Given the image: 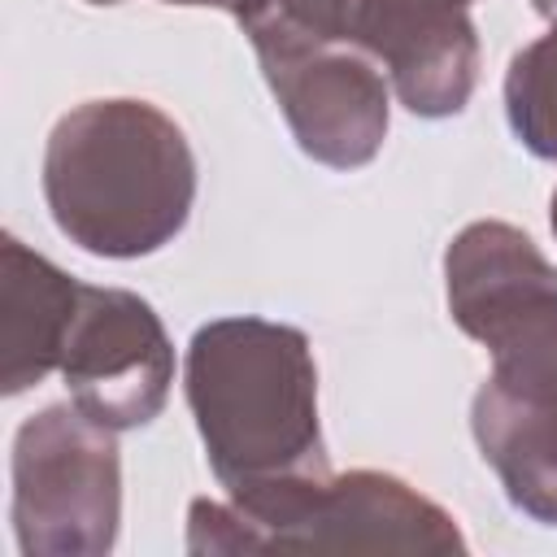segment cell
Here are the masks:
<instances>
[{
    "label": "cell",
    "instance_id": "cell-1",
    "mask_svg": "<svg viewBox=\"0 0 557 557\" xmlns=\"http://www.w3.org/2000/svg\"><path fill=\"white\" fill-rule=\"evenodd\" d=\"M187 405L226 500L252 505L331 474L309 335L270 318L205 322L183 361Z\"/></svg>",
    "mask_w": 557,
    "mask_h": 557
},
{
    "label": "cell",
    "instance_id": "cell-2",
    "mask_svg": "<svg viewBox=\"0 0 557 557\" xmlns=\"http://www.w3.org/2000/svg\"><path fill=\"white\" fill-rule=\"evenodd\" d=\"M44 200L70 244L91 257L135 261L187 226L196 152L152 100H83L48 131Z\"/></svg>",
    "mask_w": 557,
    "mask_h": 557
},
{
    "label": "cell",
    "instance_id": "cell-3",
    "mask_svg": "<svg viewBox=\"0 0 557 557\" xmlns=\"http://www.w3.org/2000/svg\"><path fill=\"white\" fill-rule=\"evenodd\" d=\"M466 553L457 518L387 470L322 474L252 505L191 500L187 553Z\"/></svg>",
    "mask_w": 557,
    "mask_h": 557
},
{
    "label": "cell",
    "instance_id": "cell-4",
    "mask_svg": "<svg viewBox=\"0 0 557 557\" xmlns=\"http://www.w3.org/2000/svg\"><path fill=\"white\" fill-rule=\"evenodd\" d=\"M9 518L22 557H104L122 527L117 431L74 400L30 413L13 435Z\"/></svg>",
    "mask_w": 557,
    "mask_h": 557
},
{
    "label": "cell",
    "instance_id": "cell-5",
    "mask_svg": "<svg viewBox=\"0 0 557 557\" xmlns=\"http://www.w3.org/2000/svg\"><path fill=\"white\" fill-rule=\"evenodd\" d=\"M470 431L509 505L557 527V313L492 352V374L470 400Z\"/></svg>",
    "mask_w": 557,
    "mask_h": 557
},
{
    "label": "cell",
    "instance_id": "cell-6",
    "mask_svg": "<svg viewBox=\"0 0 557 557\" xmlns=\"http://www.w3.org/2000/svg\"><path fill=\"white\" fill-rule=\"evenodd\" d=\"M61 379L87 418L109 431H135L170 400L174 344L144 296L83 283L61 352Z\"/></svg>",
    "mask_w": 557,
    "mask_h": 557
},
{
    "label": "cell",
    "instance_id": "cell-7",
    "mask_svg": "<svg viewBox=\"0 0 557 557\" xmlns=\"http://www.w3.org/2000/svg\"><path fill=\"white\" fill-rule=\"evenodd\" d=\"M261 74L305 157L331 170H357L379 157L392 122V83L361 44H326L270 61Z\"/></svg>",
    "mask_w": 557,
    "mask_h": 557
},
{
    "label": "cell",
    "instance_id": "cell-8",
    "mask_svg": "<svg viewBox=\"0 0 557 557\" xmlns=\"http://www.w3.org/2000/svg\"><path fill=\"white\" fill-rule=\"evenodd\" d=\"M479 0H352V35L418 117H453L479 87Z\"/></svg>",
    "mask_w": 557,
    "mask_h": 557
},
{
    "label": "cell",
    "instance_id": "cell-9",
    "mask_svg": "<svg viewBox=\"0 0 557 557\" xmlns=\"http://www.w3.org/2000/svg\"><path fill=\"white\" fill-rule=\"evenodd\" d=\"M444 296L453 322L500 352L557 313V265L527 231L483 218L444 248Z\"/></svg>",
    "mask_w": 557,
    "mask_h": 557
},
{
    "label": "cell",
    "instance_id": "cell-10",
    "mask_svg": "<svg viewBox=\"0 0 557 557\" xmlns=\"http://www.w3.org/2000/svg\"><path fill=\"white\" fill-rule=\"evenodd\" d=\"M83 283L26 248L17 235L0 239V392L22 396L61 370L65 335Z\"/></svg>",
    "mask_w": 557,
    "mask_h": 557
},
{
    "label": "cell",
    "instance_id": "cell-11",
    "mask_svg": "<svg viewBox=\"0 0 557 557\" xmlns=\"http://www.w3.org/2000/svg\"><path fill=\"white\" fill-rule=\"evenodd\" d=\"M261 65L326 44H357L352 0H226Z\"/></svg>",
    "mask_w": 557,
    "mask_h": 557
},
{
    "label": "cell",
    "instance_id": "cell-12",
    "mask_svg": "<svg viewBox=\"0 0 557 557\" xmlns=\"http://www.w3.org/2000/svg\"><path fill=\"white\" fill-rule=\"evenodd\" d=\"M505 117L527 152L557 161V17H548V30L540 39L509 57Z\"/></svg>",
    "mask_w": 557,
    "mask_h": 557
},
{
    "label": "cell",
    "instance_id": "cell-13",
    "mask_svg": "<svg viewBox=\"0 0 557 557\" xmlns=\"http://www.w3.org/2000/svg\"><path fill=\"white\" fill-rule=\"evenodd\" d=\"M87 4H122V0H87ZM161 4H218V0H161Z\"/></svg>",
    "mask_w": 557,
    "mask_h": 557
},
{
    "label": "cell",
    "instance_id": "cell-14",
    "mask_svg": "<svg viewBox=\"0 0 557 557\" xmlns=\"http://www.w3.org/2000/svg\"><path fill=\"white\" fill-rule=\"evenodd\" d=\"M540 17H557V0H531Z\"/></svg>",
    "mask_w": 557,
    "mask_h": 557
},
{
    "label": "cell",
    "instance_id": "cell-15",
    "mask_svg": "<svg viewBox=\"0 0 557 557\" xmlns=\"http://www.w3.org/2000/svg\"><path fill=\"white\" fill-rule=\"evenodd\" d=\"M548 222H553V235H557V191H553V200H548Z\"/></svg>",
    "mask_w": 557,
    "mask_h": 557
}]
</instances>
